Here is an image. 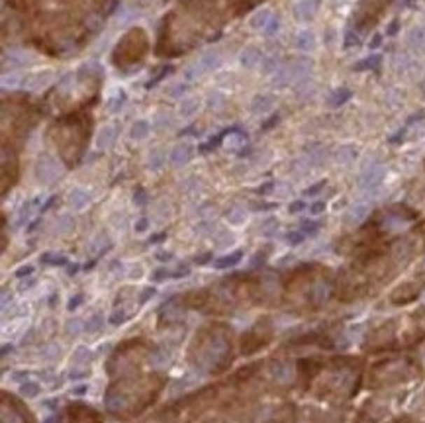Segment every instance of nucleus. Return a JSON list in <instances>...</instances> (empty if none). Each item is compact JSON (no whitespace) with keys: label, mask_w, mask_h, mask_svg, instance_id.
I'll return each instance as SVG.
<instances>
[{"label":"nucleus","mask_w":425,"mask_h":423,"mask_svg":"<svg viewBox=\"0 0 425 423\" xmlns=\"http://www.w3.org/2000/svg\"><path fill=\"white\" fill-rule=\"evenodd\" d=\"M161 161H163V159H161V155H159V153L151 155V161H149V165H151V169H157V167L161 165Z\"/></svg>","instance_id":"nucleus-38"},{"label":"nucleus","mask_w":425,"mask_h":423,"mask_svg":"<svg viewBox=\"0 0 425 423\" xmlns=\"http://www.w3.org/2000/svg\"><path fill=\"white\" fill-rule=\"evenodd\" d=\"M20 394L24 398H36L39 394V386L36 382H24L20 386Z\"/></svg>","instance_id":"nucleus-17"},{"label":"nucleus","mask_w":425,"mask_h":423,"mask_svg":"<svg viewBox=\"0 0 425 423\" xmlns=\"http://www.w3.org/2000/svg\"><path fill=\"white\" fill-rule=\"evenodd\" d=\"M351 98V90L347 88H339L333 92V97L329 98V104L331 106H343Z\"/></svg>","instance_id":"nucleus-14"},{"label":"nucleus","mask_w":425,"mask_h":423,"mask_svg":"<svg viewBox=\"0 0 425 423\" xmlns=\"http://www.w3.org/2000/svg\"><path fill=\"white\" fill-rule=\"evenodd\" d=\"M147 134H149V124L144 122V120L136 122V125L132 127V137L134 139H144V137H147Z\"/></svg>","instance_id":"nucleus-16"},{"label":"nucleus","mask_w":425,"mask_h":423,"mask_svg":"<svg viewBox=\"0 0 425 423\" xmlns=\"http://www.w3.org/2000/svg\"><path fill=\"white\" fill-rule=\"evenodd\" d=\"M380 41H382V38H380V36H375L372 41H370V48H378V46H380Z\"/></svg>","instance_id":"nucleus-48"},{"label":"nucleus","mask_w":425,"mask_h":423,"mask_svg":"<svg viewBox=\"0 0 425 423\" xmlns=\"http://www.w3.org/2000/svg\"><path fill=\"white\" fill-rule=\"evenodd\" d=\"M55 202V198H49L48 202H46V206H43V208H41V212H46V210H49V208H51V204Z\"/></svg>","instance_id":"nucleus-52"},{"label":"nucleus","mask_w":425,"mask_h":423,"mask_svg":"<svg viewBox=\"0 0 425 423\" xmlns=\"http://www.w3.org/2000/svg\"><path fill=\"white\" fill-rule=\"evenodd\" d=\"M392 0H361L357 8V29H368L372 28L378 22V18L384 14V10L388 8Z\"/></svg>","instance_id":"nucleus-2"},{"label":"nucleus","mask_w":425,"mask_h":423,"mask_svg":"<svg viewBox=\"0 0 425 423\" xmlns=\"http://www.w3.org/2000/svg\"><path fill=\"white\" fill-rule=\"evenodd\" d=\"M8 351H12V345L2 347V356H6V353H8Z\"/></svg>","instance_id":"nucleus-54"},{"label":"nucleus","mask_w":425,"mask_h":423,"mask_svg":"<svg viewBox=\"0 0 425 423\" xmlns=\"http://www.w3.org/2000/svg\"><path fill=\"white\" fill-rule=\"evenodd\" d=\"M87 204H88V194L85 193V190L77 188V190L71 193V206H73V208L81 210V208H85Z\"/></svg>","instance_id":"nucleus-13"},{"label":"nucleus","mask_w":425,"mask_h":423,"mask_svg":"<svg viewBox=\"0 0 425 423\" xmlns=\"http://www.w3.org/2000/svg\"><path fill=\"white\" fill-rule=\"evenodd\" d=\"M319 230V223L318 221H312V220H306L304 223H302V231L304 233H308V235H316Z\"/></svg>","instance_id":"nucleus-24"},{"label":"nucleus","mask_w":425,"mask_h":423,"mask_svg":"<svg viewBox=\"0 0 425 423\" xmlns=\"http://www.w3.org/2000/svg\"><path fill=\"white\" fill-rule=\"evenodd\" d=\"M155 296V289H145L144 292H141V296H139V302L141 304H145L149 298H153Z\"/></svg>","instance_id":"nucleus-34"},{"label":"nucleus","mask_w":425,"mask_h":423,"mask_svg":"<svg viewBox=\"0 0 425 423\" xmlns=\"http://www.w3.org/2000/svg\"><path fill=\"white\" fill-rule=\"evenodd\" d=\"M323 188H326V181H319V183H316L314 186L306 188V190H304V194H306V196H316V194L321 193Z\"/></svg>","instance_id":"nucleus-29"},{"label":"nucleus","mask_w":425,"mask_h":423,"mask_svg":"<svg viewBox=\"0 0 425 423\" xmlns=\"http://www.w3.org/2000/svg\"><path fill=\"white\" fill-rule=\"evenodd\" d=\"M81 304H83V294H77L75 298H71V302H69L67 308L71 310V312H73V310H77L78 306H81Z\"/></svg>","instance_id":"nucleus-31"},{"label":"nucleus","mask_w":425,"mask_h":423,"mask_svg":"<svg viewBox=\"0 0 425 423\" xmlns=\"http://www.w3.org/2000/svg\"><path fill=\"white\" fill-rule=\"evenodd\" d=\"M134 200H136V204H139V206H144L145 200H147V196H145L144 188H137L136 196H134Z\"/></svg>","instance_id":"nucleus-33"},{"label":"nucleus","mask_w":425,"mask_h":423,"mask_svg":"<svg viewBox=\"0 0 425 423\" xmlns=\"http://www.w3.org/2000/svg\"><path fill=\"white\" fill-rule=\"evenodd\" d=\"M196 110V102H186V108H183L184 116H190Z\"/></svg>","instance_id":"nucleus-39"},{"label":"nucleus","mask_w":425,"mask_h":423,"mask_svg":"<svg viewBox=\"0 0 425 423\" xmlns=\"http://www.w3.org/2000/svg\"><path fill=\"white\" fill-rule=\"evenodd\" d=\"M100 326H102V317L92 316V319H90V321H87V331L95 333V331H98V329H100Z\"/></svg>","instance_id":"nucleus-28"},{"label":"nucleus","mask_w":425,"mask_h":423,"mask_svg":"<svg viewBox=\"0 0 425 423\" xmlns=\"http://www.w3.org/2000/svg\"><path fill=\"white\" fill-rule=\"evenodd\" d=\"M88 359H90V351H88V347H78L77 351L73 353V361H75V363L88 361Z\"/></svg>","instance_id":"nucleus-23"},{"label":"nucleus","mask_w":425,"mask_h":423,"mask_svg":"<svg viewBox=\"0 0 425 423\" xmlns=\"http://www.w3.org/2000/svg\"><path fill=\"white\" fill-rule=\"evenodd\" d=\"M323 210H326V202H316L309 206V212H312V214H321Z\"/></svg>","instance_id":"nucleus-35"},{"label":"nucleus","mask_w":425,"mask_h":423,"mask_svg":"<svg viewBox=\"0 0 425 423\" xmlns=\"http://www.w3.org/2000/svg\"><path fill=\"white\" fill-rule=\"evenodd\" d=\"M233 6L237 8V12H245V10L253 8L255 4H259L263 0H232Z\"/></svg>","instance_id":"nucleus-20"},{"label":"nucleus","mask_w":425,"mask_h":423,"mask_svg":"<svg viewBox=\"0 0 425 423\" xmlns=\"http://www.w3.org/2000/svg\"><path fill=\"white\" fill-rule=\"evenodd\" d=\"M259 59H261V55H259V51H255V49H247L242 55L243 65H255Z\"/></svg>","instance_id":"nucleus-19"},{"label":"nucleus","mask_w":425,"mask_h":423,"mask_svg":"<svg viewBox=\"0 0 425 423\" xmlns=\"http://www.w3.org/2000/svg\"><path fill=\"white\" fill-rule=\"evenodd\" d=\"M147 230V220L145 218H141V220L136 223V231H145Z\"/></svg>","instance_id":"nucleus-41"},{"label":"nucleus","mask_w":425,"mask_h":423,"mask_svg":"<svg viewBox=\"0 0 425 423\" xmlns=\"http://www.w3.org/2000/svg\"><path fill=\"white\" fill-rule=\"evenodd\" d=\"M169 277H173V272H169L167 269H159L153 272V280H163V279H169Z\"/></svg>","instance_id":"nucleus-30"},{"label":"nucleus","mask_w":425,"mask_h":423,"mask_svg":"<svg viewBox=\"0 0 425 423\" xmlns=\"http://www.w3.org/2000/svg\"><path fill=\"white\" fill-rule=\"evenodd\" d=\"M271 375H272V378H274L277 382H281V384L288 382V378H290L288 365H282V363H277V365H272L271 366Z\"/></svg>","instance_id":"nucleus-11"},{"label":"nucleus","mask_w":425,"mask_h":423,"mask_svg":"<svg viewBox=\"0 0 425 423\" xmlns=\"http://www.w3.org/2000/svg\"><path fill=\"white\" fill-rule=\"evenodd\" d=\"M228 218H230L233 223H242V221H243V216H242V212H239V210H233L232 214L228 216Z\"/></svg>","instance_id":"nucleus-36"},{"label":"nucleus","mask_w":425,"mask_h":423,"mask_svg":"<svg viewBox=\"0 0 425 423\" xmlns=\"http://www.w3.org/2000/svg\"><path fill=\"white\" fill-rule=\"evenodd\" d=\"M2 83H4V87H6V85H8V78L4 77V81H2ZM16 83H18V78H16V77L10 78V87H16Z\"/></svg>","instance_id":"nucleus-46"},{"label":"nucleus","mask_w":425,"mask_h":423,"mask_svg":"<svg viewBox=\"0 0 425 423\" xmlns=\"http://www.w3.org/2000/svg\"><path fill=\"white\" fill-rule=\"evenodd\" d=\"M304 208H306V204L302 202V200H296V202H292L290 204V214H298V212H302L304 210Z\"/></svg>","instance_id":"nucleus-32"},{"label":"nucleus","mask_w":425,"mask_h":423,"mask_svg":"<svg viewBox=\"0 0 425 423\" xmlns=\"http://www.w3.org/2000/svg\"><path fill=\"white\" fill-rule=\"evenodd\" d=\"M78 270V265H73V267H71V269H69V275H75V272H77Z\"/></svg>","instance_id":"nucleus-55"},{"label":"nucleus","mask_w":425,"mask_h":423,"mask_svg":"<svg viewBox=\"0 0 425 423\" xmlns=\"http://www.w3.org/2000/svg\"><path fill=\"white\" fill-rule=\"evenodd\" d=\"M304 231H290L288 235H286V241H288L290 245H300L302 241H304Z\"/></svg>","instance_id":"nucleus-26"},{"label":"nucleus","mask_w":425,"mask_h":423,"mask_svg":"<svg viewBox=\"0 0 425 423\" xmlns=\"http://www.w3.org/2000/svg\"><path fill=\"white\" fill-rule=\"evenodd\" d=\"M36 173L41 183H53L57 179V165L51 157L43 155V157H39L38 165H36Z\"/></svg>","instance_id":"nucleus-5"},{"label":"nucleus","mask_w":425,"mask_h":423,"mask_svg":"<svg viewBox=\"0 0 425 423\" xmlns=\"http://www.w3.org/2000/svg\"><path fill=\"white\" fill-rule=\"evenodd\" d=\"M114 137H116V130L112 125H106L100 135H98V147H108V145L114 144Z\"/></svg>","instance_id":"nucleus-12"},{"label":"nucleus","mask_w":425,"mask_h":423,"mask_svg":"<svg viewBox=\"0 0 425 423\" xmlns=\"http://www.w3.org/2000/svg\"><path fill=\"white\" fill-rule=\"evenodd\" d=\"M242 257H243L242 251H233L232 255H225L222 259L216 261L214 267H216V269H230V267H235V265L242 261Z\"/></svg>","instance_id":"nucleus-10"},{"label":"nucleus","mask_w":425,"mask_h":423,"mask_svg":"<svg viewBox=\"0 0 425 423\" xmlns=\"http://www.w3.org/2000/svg\"><path fill=\"white\" fill-rule=\"evenodd\" d=\"M272 186H274V183H267V184H263L261 188H257V193H259V194H267V193H271V190H272Z\"/></svg>","instance_id":"nucleus-40"},{"label":"nucleus","mask_w":425,"mask_h":423,"mask_svg":"<svg viewBox=\"0 0 425 423\" xmlns=\"http://www.w3.org/2000/svg\"><path fill=\"white\" fill-rule=\"evenodd\" d=\"M208 259H210V255H204V257H200V259H196V263H198V265H204V263H206Z\"/></svg>","instance_id":"nucleus-53"},{"label":"nucleus","mask_w":425,"mask_h":423,"mask_svg":"<svg viewBox=\"0 0 425 423\" xmlns=\"http://www.w3.org/2000/svg\"><path fill=\"white\" fill-rule=\"evenodd\" d=\"M85 392H87V386H78V388H75V390H73V394H77V396H83Z\"/></svg>","instance_id":"nucleus-47"},{"label":"nucleus","mask_w":425,"mask_h":423,"mask_svg":"<svg viewBox=\"0 0 425 423\" xmlns=\"http://www.w3.org/2000/svg\"><path fill=\"white\" fill-rule=\"evenodd\" d=\"M277 122H279V116H272L271 120H269V122H267V124L263 125V130H269V127H271V125L277 124Z\"/></svg>","instance_id":"nucleus-43"},{"label":"nucleus","mask_w":425,"mask_h":423,"mask_svg":"<svg viewBox=\"0 0 425 423\" xmlns=\"http://www.w3.org/2000/svg\"><path fill=\"white\" fill-rule=\"evenodd\" d=\"M190 157H193V147L190 145H179V147H174L173 153H171V163L174 167H183L190 161Z\"/></svg>","instance_id":"nucleus-8"},{"label":"nucleus","mask_w":425,"mask_h":423,"mask_svg":"<svg viewBox=\"0 0 425 423\" xmlns=\"http://www.w3.org/2000/svg\"><path fill=\"white\" fill-rule=\"evenodd\" d=\"M157 257H159L161 261H169V259H171V253H159Z\"/></svg>","instance_id":"nucleus-51"},{"label":"nucleus","mask_w":425,"mask_h":423,"mask_svg":"<svg viewBox=\"0 0 425 423\" xmlns=\"http://www.w3.org/2000/svg\"><path fill=\"white\" fill-rule=\"evenodd\" d=\"M145 51H147V36L141 28H134L130 29L118 43L116 51H114V61H116V65L124 67L127 63L141 61Z\"/></svg>","instance_id":"nucleus-1"},{"label":"nucleus","mask_w":425,"mask_h":423,"mask_svg":"<svg viewBox=\"0 0 425 423\" xmlns=\"http://www.w3.org/2000/svg\"><path fill=\"white\" fill-rule=\"evenodd\" d=\"M43 423H61V415L53 414V415H51V417H48V419H46V422H43Z\"/></svg>","instance_id":"nucleus-44"},{"label":"nucleus","mask_w":425,"mask_h":423,"mask_svg":"<svg viewBox=\"0 0 425 423\" xmlns=\"http://www.w3.org/2000/svg\"><path fill=\"white\" fill-rule=\"evenodd\" d=\"M417 296H419V289L414 286L412 282H407V284H402L400 289L392 292V302L394 304H407V302L416 300Z\"/></svg>","instance_id":"nucleus-6"},{"label":"nucleus","mask_w":425,"mask_h":423,"mask_svg":"<svg viewBox=\"0 0 425 423\" xmlns=\"http://www.w3.org/2000/svg\"><path fill=\"white\" fill-rule=\"evenodd\" d=\"M269 339H271V327H269V329H263L261 324L255 326L242 337V353L243 355H253V353L259 351L263 345H267Z\"/></svg>","instance_id":"nucleus-3"},{"label":"nucleus","mask_w":425,"mask_h":423,"mask_svg":"<svg viewBox=\"0 0 425 423\" xmlns=\"http://www.w3.org/2000/svg\"><path fill=\"white\" fill-rule=\"evenodd\" d=\"M165 240V233H157L151 237V243H157V241H163Z\"/></svg>","instance_id":"nucleus-50"},{"label":"nucleus","mask_w":425,"mask_h":423,"mask_svg":"<svg viewBox=\"0 0 425 423\" xmlns=\"http://www.w3.org/2000/svg\"><path fill=\"white\" fill-rule=\"evenodd\" d=\"M382 176H384V169L380 165H372L370 169H367L363 176H361V184L365 188H375L378 184L382 183Z\"/></svg>","instance_id":"nucleus-7"},{"label":"nucleus","mask_w":425,"mask_h":423,"mask_svg":"<svg viewBox=\"0 0 425 423\" xmlns=\"http://www.w3.org/2000/svg\"><path fill=\"white\" fill-rule=\"evenodd\" d=\"M59 353H61V351H59L57 345H48L41 349V356H43V359H57Z\"/></svg>","instance_id":"nucleus-25"},{"label":"nucleus","mask_w":425,"mask_h":423,"mask_svg":"<svg viewBox=\"0 0 425 423\" xmlns=\"http://www.w3.org/2000/svg\"><path fill=\"white\" fill-rule=\"evenodd\" d=\"M396 32H398V20H394L392 26H390V29H388V36H394Z\"/></svg>","instance_id":"nucleus-45"},{"label":"nucleus","mask_w":425,"mask_h":423,"mask_svg":"<svg viewBox=\"0 0 425 423\" xmlns=\"http://www.w3.org/2000/svg\"><path fill=\"white\" fill-rule=\"evenodd\" d=\"M87 375H88L87 370H81V373H78V370H73V373H71V378H73V380H78L81 376H87Z\"/></svg>","instance_id":"nucleus-42"},{"label":"nucleus","mask_w":425,"mask_h":423,"mask_svg":"<svg viewBox=\"0 0 425 423\" xmlns=\"http://www.w3.org/2000/svg\"><path fill=\"white\" fill-rule=\"evenodd\" d=\"M41 263L43 265H55V267H61V265H67V257L63 255H55V253H43L41 255Z\"/></svg>","instance_id":"nucleus-15"},{"label":"nucleus","mask_w":425,"mask_h":423,"mask_svg":"<svg viewBox=\"0 0 425 423\" xmlns=\"http://www.w3.org/2000/svg\"><path fill=\"white\" fill-rule=\"evenodd\" d=\"M28 373H14V380H26Z\"/></svg>","instance_id":"nucleus-49"},{"label":"nucleus","mask_w":425,"mask_h":423,"mask_svg":"<svg viewBox=\"0 0 425 423\" xmlns=\"http://www.w3.org/2000/svg\"><path fill=\"white\" fill-rule=\"evenodd\" d=\"M378 63H380V55H372V57H367L365 61H361L355 65L357 71H363V69H375L378 67Z\"/></svg>","instance_id":"nucleus-18"},{"label":"nucleus","mask_w":425,"mask_h":423,"mask_svg":"<svg viewBox=\"0 0 425 423\" xmlns=\"http://www.w3.org/2000/svg\"><path fill=\"white\" fill-rule=\"evenodd\" d=\"M32 272H34V267H22V269L20 270H16V277H18V279H22V277H26V275H32Z\"/></svg>","instance_id":"nucleus-37"},{"label":"nucleus","mask_w":425,"mask_h":423,"mask_svg":"<svg viewBox=\"0 0 425 423\" xmlns=\"http://www.w3.org/2000/svg\"><path fill=\"white\" fill-rule=\"evenodd\" d=\"M49 83H51V73H49V71H46V73H38V75H32V77L26 81V87L32 88V90H36V88L48 87Z\"/></svg>","instance_id":"nucleus-9"},{"label":"nucleus","mask_w":425,"mask_h":423,"mask_svg":"<svg viewBox=\"0 0 425 423\" xmlns=\"http://www.w3.org/2000/svg\"><path fill=\"white\" fill-rule=\"evenodd\" d=\"M83 321L81 319H71V321H67V326H65V329H67L69 335H78L81 331H83Z\"/></svg>","instance_id":"nucleus-21"},{"label":"nucleus","mask_w":425,"mask_h":423,"mask_svg":"<svg viewBox=\"0 0 425 423\" xmlns=\"http://www.w3.org/2000/svg\"><path fill=\"white\" fill-rule=\"evenodd\" d=\"M69 419L71 423H100L102 417L95 412L92 408L85 404H71L69 405Z\"/></svg>","instance_id":"nucleus-4"},{"label":"nucleus","mask_w":425,"mask_h":423,"mask_svg":"<svg viewBox=\"0 0 425 423\" xmlns=\"http://www.w3.org/2000/svg\"><path fill=\"white\" fill-rule=\"evenodd\" d=\"M127 317L130 316H127L124 310H116V312L110 316V324H112V326H122L124 321H127Z\"/></svg>","instance_id":"nucleus-22"},{"label":"nucleus","mask_w":425,"mask_h":423,"mask_svg":"<svg viewBox=\"0 0 425 423\" xmlns=\"http://www.w3.org/2000/svg\"><path fill=\"white\" fill-rule=\"evenodd\" d=\"M271 106V98L269 97H261L255 100V104H253V110L255 112H259V110H267Z\"/></svg>","instance_id":"nucleus-27"}]
</instances>
